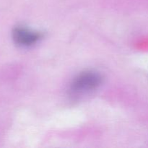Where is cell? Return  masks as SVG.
<instances>
[{
  "label": "cell",
  "instance_id": "cell-2",
  "mask_svg": "<svg viewBox=\"0 0 148 148\" xmlns=\"http://www.w3.org/2000/svg\"><path fill=\"white\" fill-rule=\"evenodd\" d=\"M13 38L16 43L21 46H29L36 43L40 36L38 33L24 28V27H17L13 32Z\"/></svg>",
  "mask_w": 148,
  "mask_h": 148
},
{
  "label": "cell",
  "instance_id": "cell-1",
  "mask_svg": "<svg viewBox=\"0 0 148 148\" xmlns=\"http://www.w3.org/2000/svg\"><path fill=\"white\" fill-rule=\"evenodd\" d=\"M100 77L95 74L84 73L79 75L72 85V90L76 92H85L90 90L98 86Z\"/></svg>",
  "mask_w": 148,
  "mask_h": 148
}]
</instances>
